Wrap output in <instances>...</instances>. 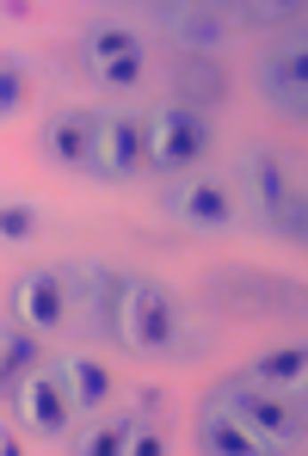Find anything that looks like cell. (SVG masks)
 <instances>
[{"mask_svg": "<svg viewBox=\"0 0 308 456\" xmlns=\"http://www.w3.org/2000/svg\"><path fill=\"white\" fill-rule=\"evenodd\" d=\"M56 377H62V388H69V401H75V413H99L105 401H111V370L99 364V358H56L50 364Z\"/></svg>", "mask_w": 308, "mask_h": 456, "instance_id": "obj_12", "label": "cell"}, {"mask_svg": "<svg viewBox=\"0 0 308 456\" xmlns=\"http://www.w3.org/2000/svg\"><path fill=\"white\" fill-rule=\"evenodd\" d=\"M247 173H253V191H259V204H265V223L296 198V185H290V167H284V154L278 149H253L247 154Z\"/></svg>", "mask_w": 308, "mask_h": 456, "instance_id": "obj_14", "label": "cell"}, {"mask_svg": "<svg viewBox=\"0 0 308 456\" xmlns=\"http://www.w3.org/2000/svg\"><path fill=\"white\" fill-rule=\"evenodd\" d=\"M31 370H44V333L25 321H0V395H19Z\"/></svg>", "mask_w": 308, "mask_h": 456, "instance_id": "obj_11", "label": "cell"}, {"mask_svg": "<svg viewBox=\"0 0 308 456\" xmlns=\"http://www.w3.org/2000/svg\"><path fill=\"white\" fill-rule=\"evenodd\" d=\"M259 93H265L278 111L303 118V105H308V56H303V44H290V50H278V56L265 62V75H259Z\"/></svg>", "mask_w": 308, "mask_h": 456, "instance_id": "obj_10", "label": "cell"}, {"mask_svg": "<svg viewBox=\"0 0 308 456\" xmlns=\"http://www.w3.org/2000/svg\"><path fill=\"white\" fill-rule=\"evenodd\" d=\"M272 234H284V240H296V247H303V234H308V204H303V191H296V198H290V204L272 216Z\"/></svg>", "mask_w": 308, "mask_h": 456, "instance_id": "obj_22", "label": "cell"}, {"mask_svg": "<svg viewBox=\"0 0 308 456\" xmlns=\"http://www.w3.org/2000/svg\"><path fill=\"white\" fill-rule=\"evenodd\" d=\"M198 444L216 451V456H259V451H265V438H259L253 426H240L229 407H216V401H210L204 419H198Z\"/></svg>", "mask_w": 308, "mask_h": 456, "instance_id": "obj_13", "label": "cell"}, {"mask_svg": "<svg viewBox=\"0 0 308 456\" xmlns=\"http://www.w3.org/2000/svg\"><path fill=\"white\" fill-rule=\"evenodd\" d=\"M99 80H105V86H136V80H142V50H136V56L105 62V69H99Z\"/></svg>", "mask_w": 308, "mask_h": 456, "instance_id": "obj_23", "label": "cell"}, {"mask_svg": "<svg viewBox=\"0 0 308 456\" xmlns=\"http://www.w3.org/2000/svg\"><path fill=\"white\" fill-rule=\"evenodd\" d=\"M19 413L44 438H69L75 432V401H69V388H62L56 370H31V377L19 382Z\"/></svg>", "mask_w": 308, "mask_h": 456, "instance_id": "obj_8", "label": "cell"}, {"mask_svg": "<svg viewBox=\"0 0 308 456\" xmlns=\"http://www.w3.org/2000/svg\"><path fill=\"white\" fill-rule=\"evenodd\" d=\"M303 370H308V352H303V346H278V352H265L247 377L259 382V388H278V395H284V388H296V382H303Z\"/></svg>", "mask_w": 308, "mask_h": 456, "instance_id": "obj_16", "label": "cell"}, {"mask_svg": "<svg viewBox=\"0 0 308 456\" xmlns=\"http://www.w3.org/2000/svg\"><path fill=\"white\" fill-rule=\"evenodd\" d=\"M25 99H31V62L25 56H0V124L19 118Z\"/></svg>", "mask_w": 308, "mask_h": 456, "instance_id": "obj_19", "label": "cell"}, {"mask_svg": "<svg viewBox=\"0 0 308 456\" xmlns=\"http://www.w3.org/2000/svg\"><path fill=\"white\" fill-rule=\"evenodd\" d=\"M111 339L124 352H136V358H173L179 352V303H173V290H160L149 278H124Z\"/></svg>", "mask_w": 308, "mask_h": 456, "instance_id": "obj_1", "label": "cell"}, {"mask_svg": "<svg viewBox=\"0 0 308 456\" xmlns=\"http://www.w3.org/2000/svg\"><path fill=\"white\" fill-rule=\"evenodd\" d=\"M136 413H160V388H149V382L136 388Z\"/></svg>", "mask_w": 308, "mask_h": 456, "instance_id": "obj_26", "label": "cell"}, {"mask_svg": "<svg viewBox=\"0 0 308 456\" xmlns=\"http://www.w3.org/2000/svg\"><path fill=\"white\" fill-rule=\"evenodd\" d=\"M216 407H229L240 426H253L265 444H296L303 438V407H290L278 388H259L253 377H229L216 382V395H210Z\"/></svg>", "mask_w": 308, "mask_h": 456, "instance_id": "obj_2", "label": "cell"}, {"mask_svg": "<svg viewBox=\"0 0 308 456\" xmlns=\"http://www.w3.org/2000/svg\"><path fill=\"white\" fill-rule=\"evenodd\" d=\"M160 451H166V438L149 432L142 419H130V444H124V456H160Z\"/></svg>", "mask_w": 308, "mask_h": 456, "instance_id": "obj_24", "label": "cell"}, {"mask_svg": "<svg viewBox=\"0 0 308 456\" xmlns=\"http://www.w3.org/2000/svg\"><path fill=\"white\" fill-rule=\"evenodd\" d=\"M149 136H154V173H185V167H198L210 154V118L198 105L166 99L149 118Z\"/></svg>", "mask_w": 308, "mask_h": 456, "instance_id": "obj_3", "label": "cell"}, {"mask_svg": "<svg viewBox=\"0 0 308 456\" xmlns=\"http://www.w3.org/2000/svg\"><path fill=\"white\" fill-rule=\"evenodd\" d=\"M12 314H19L25 327H37V333L69 327V278L50 272V265L19 272V284H12Z\"/></svg>", "mask_w": 308, "mask_h": 456, "instance_id": "obj_7", "label": "cell"}, {"mask_svg": "<svg viewBox=\"0 0 308 456\" xmlns=\"http://www.w3.org/2000/svg\"><path fill=\"white\" fill-rule=\"evenodd\" d=\"M166 19L179 25L173 37H179L185 50H216V44L229 37V19H223L216 6H185V12H166Z\"/></svg>", "mask_w": 308, "mask_h": 456, "instance_id": "obj_15", "label": "cell"}, {"mask_svg": "<svg viewBox=\"0 0 308 456\" xmlns=\"http://www.w3.org/2000/svg\"><path fill=\"white\" fill-rule=\"evenodd\" d=\"M0 456H12V426L0 419Z\"/></svg>", "mask_w": 308, "mask_h": 456, "instance_id": "obj_27", "label": "cell"}, {"mask_svg": "<svg viewBox=\"0 0 308 456\" xmlns=\"http://www.w3.org/2000/svg\"><path fill=\"white\" fill-rule=\"evenodd\" d=\"M136 50H142V44H136L130 25H93V31H86V62H93V69L118 62V56H136Z\"/></svg>", "mask_w": 308, "mask_h": 456, "instance_id": "obj_18", "label": "cell"}, {"mask_svg": "<svg viewBox=\"0 0 308 456\" xmlns=\"http://www.w3.org/2000/svg\"><path fill=\"white\" fill-rule=\"evenodd\" d=\"M44 154L69 173H99V154H105V111H50L44 118Z\"/></svg>", "mask_w": 308, "mask_h": 456, "instance_id": "obj_5", "label": "cell"}, {"mask_svg": "<svg viewBox=\"0 0 308 456\" xmlns=\"http://www.w3.org/2000/svg\"><path fill=\"white\" fill-rule=\"evenodd\" d=\"M130 419L136 413H118V419H99L86 438H80V456H124V444H130Z\"/></svg>", "mask_w": 308, "mask_h": 456, "instance_id": "obj_21", "label": "cell"}, {"mask_svg": "<svg viewBox=\"0 0 308 456\" xmlns=\"http://www.w3.org/2000/svg\"><path fill=\"white\" fill-rule=\"evenodd\" d=\"M62 278H69V321H80V333H105L111 339L124 272H111L99 259H75V265H62Z\"/></svg>", "mask_w": 308, "mask_h": 456, "instance_id": "obj_4", "label": "cell"}, {"mask_svg": "<svg viewBox=\"0 0 308 456\" xmlns=\"http://www.w3.org/2000/svg\"><path fill=\"white\" fill-rule=\"evenodd\" d=\"M0 19H6V25H25L31 6H25V0H0Z\"/></svg>", "mask_w": 308, "mask_h": 456, "instance_id": "obj_25", "label": "cell"}, {"mask_svg": "<svg viewBox=\"0 0 308 456\" xmlns=\"http://www.w3.org/2000/svg\"><path fill=\"white\" fill-rule=\"evenodd\" d=\"M142 167H154L149 118H136V111H105V154H99V179H136Z\"/></svg>", "mask_w": 308, "mask_h": 456, "instance_id": "obj_6", "label": "cell"}, {"mask_svg": "<svg viewBox=\"0 0 308 456\" xmlns=\"http://www.w3.org/2000/svg\"><path fill=\"white\" fill-rule=\"evenodd\" d=\"M44 234V210L31 198H0V247H31Z\"/></svg>", "mask_w": 308, "mask_h": 456, "instance_id": "obj_17", "label": "cell"}, {"mask_svg": "<svg viewBox=\"0 0 308 456\" xmlns=\"http://www.w3.org/2000/svg\"><path fill=\"white\" fill-rule=\"evenodd\" d=\"M166 210H173L185 228H204V234L234 228V198L216 185V179H179V185L166 191Z\"/></svg>", "mask_w": 308, "mask_h": 456, "instance_id": "obj_9", "label": "cell"}, {"mask_svg": "<svg viewBox=\"0 0 308 456\" xmlns=\"http://www.w3.org/2000/svg\"><path fill=\"white\" fill-rule=\"evenodd\" d=\"M179 93H185L179 105H191V99H223V69L185 56V62H179Z\"/></svg>", "mask_w": 308, "mask_h": 456, "instance_id": "obj_20", "label": "cell"}]
</instances>
